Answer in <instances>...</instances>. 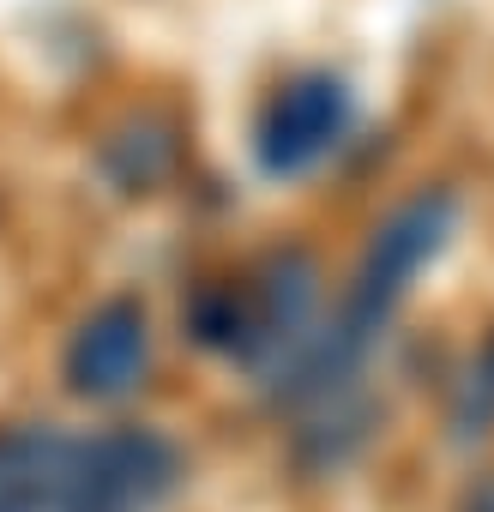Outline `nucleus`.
<instances>
[{"instance_id":"nucleus-3","label":"nucleus","mask_w":494,"mask_h":512,"mask_svg":"<svg viewBox=\"0 0 494 512\" xmlns=\"http://www.w3.org/2000/svg\"><path fill=\"white\" fill-rule=\"evenodd\" d=\"M350 133V91L326 73L284 85L260 115V163L266 175H308Z\"/></svg>"},{"instance_id":"nucleus-2","label":"nucleus","mask_w":494,"mask_h":512,"mask_svg":"<svg viewBox=\"0 0 494 512\" xmlns=\"http://www.w3.org/2000/svg\"><path fill=\"white\" fill-rule=\"evenodd\" d=\"M61 374H67V392L91 398V404H115V398L139 392L145 374H151V320H145V308L133 296H109L103 308H91L79 320V332L67 338Z\"/></svg>"},{"instance_id":"nucleus-1","label":"nucleus","mask_w":494,"mask_h":512,"mask_svg":"<svg viewBox=\"0 0 494 512\" xmlns=\"http://www.w3.org/2000/svg\"><path fill=\"white\" fill-rule=\"evenodd\" d=\"M187 476L181 446L163 428H103L79 440L55 512H163Z\"/></svg>"},{"instance_id":"nucleus-6","label":"nucleus","mask_w":494,"mask_h":512,"mask_svg":"<svg viewBox=\"0 0 494 512\" xmlns=\"http://www.w3.org/2000/svg\"><path fill=\"white\" fill-rule=\"evenodd\" d=\"M464 512H494V482H488V488H482V494H476V500H470Z\"/></svg>"},{"instance_id":"nucleus-5","label":"nucleus","mask_w":494,"mask_h":512,"mask_svg":"<svg viewBox=\"0 0 494 512\" xmlns=\"http://www.w3.org/2000/svg\"><path fill=\"white\" fill-rule=\"evenodd\" d=\"M482 434H494V338L452 392V440H482Z\"/></svg>"},{"instance_id":"nucleus-4","label":"nucleus","mask_w":494,"mask_h":512,"mask_svg":"<svg viewBox=\"0 0 494 512\" xmlns=\"http://www.w3.org/2000/svg\"><path fill=\"white\" fill-rule=\"evenodd\" d=\"M79 440L49 422L0 428V512H55Z\"/></svg>"}]
</instances>
